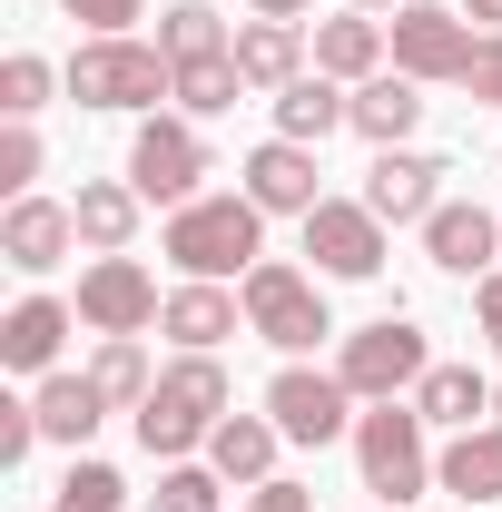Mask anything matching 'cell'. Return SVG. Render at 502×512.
<instances>
[{
  "mask_svg": "<svg viewBox=\"0 0 502 512\" xmlns=\"http://www.w3.org/2000/svg\"><path fill=\"white\" fill-rule=\"evenodd\" d=\"M158 256H168L178 276L227 286V276H247L256 256H266V207H256L247 188H207V197H188V207H168Z\"/></svg>",
  "mask_w": 502,
  "mask_h": 512,
  "instance_id": "1",
  "label": "cell"
},
{
  "mask_svg": "<svg viewBox=\"0 0 502 512\" xmlns=\"http://www.w3.org/2000/svg\"><path fill=\"white\" fill-rule=\"evenodd\" d=\"M227 404H237V384H227L217 355L158 365L148 404H138V453H148V463H188V453H207V434L227 424Z\"/></svg>",
  "mask_w": 502,
  "mask_h": 512,
  "instance_id": "2",
  "label": "cell"
},
{
  "mask_svg": "<svg viewBox=\"0 0 502 512\" xmlns=\"http://www.w3.org/2000/svg\"><path fill=\"white\" fill-rule=\"evenodd\" d=\"M69 99L79 109H158V99H178V60L158 40H79L69 50Z\"/></svg>",
  "mask_w": 502,
  "mask_h": 512,
  "instance_id": "3",
  "label": "cell"
},
{
  "mask_svg": "<svg viewBox=\"0 0 502 512\" xmlns=\"http://www.w3.org/2000/svg\"><path fill=\"white\" fill-rule=\"evenodd\" d=\"M434 424L414 414V394H394L375 414H355V473H365V493L375 503H414L424 483H434V444H424Z\"/></svg>",
  "mask_w": 502,
  "mask_h": 512,
  "instance_id": "4",
  "label": "cell"
},
{
  "mask_svg": "<svg viewBox=\"0 0 502 512\" xmlns=\"http://www.w3.org/2000/svg\"><path fill=\"white\" fill-rule=\"evenodd\" d=\"M237 296H247V335H266L276 355H306L315 335H335L325 286H315L306 266H286V256H256L247 276H237Z\"/></svg>",
  "mask_w": 502,
  "mask_h": 512,
  "instance_id": "5",
  "label": "cell"
},
{
  "mask_svg": "<svg viewBox=\"0 0 502 512\" xmlns=\"http://www.w3.org/2000/svg\"><path fill=\"white\" fill-rule=\"evenodd\" d=\"M335 375H345L355 404H394V394H414V384L434 375V345H424V325H414V316H375V325L345 335Z\"/></svg>",
  "mask_w": 502,
  "mask_h": 512,
  "instance_id": "6",
  "label": "cell"
},
{
  "mask_svg": "<svg viewBox=\"0 0 502 512\" xmlns=\"http://www.w3.org/2000/svg\"><path fill=\"white\" fill-rule=\"evenodd\" d=\"M384 40H394V69L424 79V89H434V79L463 89V79H473V50H483L473 20H463V10H434V0H404V10L384 20Z\"/></svg>",
  "mask_w": 502,
  "mask_h": 512,
  "instance_id": "7",
  "label": "cell"
},
{
  "mask_svg": "<svg viewBox=\"0 0 502 512\" xmlns=\"http://www.w3.org/2000/svg\"><path fill=\"white\" fill-rule=\"evenodd\" d=\"M128 188L148 197V207L207 197V138L188 119H138V138H128Z\"/></svg>",
  "mask_w": 502,
  "mask_h": 512,
  "instance_id": "8",
  "label": "cell"
},
{
  "mask_svg": "<svg viewBox=\"0 0 502 512\" xmlns=\"http://www.w3.org/2000/svg\"><path fill=\"white\" fill-rule=\"evenodd\" d=\"M158 316H168V296L138 256H89L79 266V325L89 335H148Z\"/></svg>",
  "mask_w": 502,
  "mask_h": 512,
  "instance_id": "9",
  "label": "cell"
},
{
  "mask_svg": "<svg viewBox=\"0 0 502 512\" xmlns=\"http://www.w3.org/2000/svg\"><path fill=\"white\" fill-rule=\"evenodd\" d=\"M306 227V256H315V276H345V286H365V276H384V217L365 207V197H325L315 217H296Z\"/></svg>",
  "mask_w": 502,
  "mask_h": 512,
  "instance_id": "10",
  "label": "cell"
},
{
  "mask_svg": "<svg viewBox=\"0 0 502 512\" xmlns=\"http://www.w3.org/2000/svg\"><path fill=\"white\" fill-rule=\"evenodd\" d=\"M266 414H276L286 444H335V434H355V394H345V375H315V365H276Z\"/></svg>",
  "mask_w": 502,
  "mask_h": 512,
  "instance_id": "11",
  "label": "cell"
},
{
  "mask_svg": "<svg viewBox=\"0 0 502 512\" xmlns=\"http://www.w3.org/2000/svg\"><path fill=\"white\" fill-rule=\"evenodd\" d=\"M443 158H424V148H375V168H365V207H375L384 227H424L443 207Z\"/></svg>",
  "mask_w": 502,
  "mask_h": 512,
  "instance_id": "12",
  "label": "cell"
},
{
  "mask_svg": "<svg viewBox=\"0 0 502 512\" xmlns=\"http://www.w3.org/2000/svg\"><path fill=\"white\" fill-rule=\"evenodd\" d=\"M424 256H434L443 276H493V256H502V217H493V207H463V197H443L434 217H424Z\"/></svg>",
  "mask_w": 502,
  "mask_h": 512,
  "instance_id": "13",
  "label": "cell"
},
{
  "mask_svg": "<svg viewBox=\"0 0 502 512\" xmlns=\"http://www.w3.org/2000/svg\"><path fill=\"white\" fill-rule=\"evenodd\" d=\"M325 168H315V148H296V138H266L247 158V197L266 207V217H315L325 207V188H315Z\"/></svg>",
  "mask_w": 502,
  "mask_h": 512,
  "instance_id": "14",
  "label": "cell"
},
{
  "mask_svg": "<svg viewBox=\"0 0 502 512\" xmlns=\"http://www.w3.org/2000/svg\"><path fill=\"white\" fill-rule=\"evenodd\" d=\"M69 247H79V217H69L60 197H10V217H0V256H10L20 276H50Z\"/></svg>",
  "mask_w": 502,
  "mask_h": 512,
  "instance_id": "15",
  "label": "cell"
},
{
  "mask_svg": "<svg viewBox=\"0 0 502 512\" xmlns=\"http://www.w3.org/2000/svg\"><path fill=\"white\" fill-rule=\"evenodd\" d=\"M69 325H79V306H60V296H20L10 316H0V365L10 375H50L69 345Z\"/></svg>",
  "mask_w": 502,
  "mask_h": 512,
  "instance_id": "16",
  "label": "cell"
},
{
  "mask_svg": "<svg viewBox=\"0 0 502 512\" xmlns=\"http://www.w3.org/2000/svg\"><path fill=\"white\" fill-rule=\"evenodd\" d=\"M424 128V79H404V69H375V79H355V138H375V148H404Z\"/></svg>",
  "mask_w": 502,
  "mask_h": 512,
  "instance_id": "17",
  "label": "cell"
},
{
  "mask_svg": "<svg viewBox=\"0 0 502 512\" xmlns=\"http://www.w3.org/2000/svg\"><path fill=\"white\" fill-rule=\"evenodd\" d=\"M335 128H355V99H345L325 69H306V79H286V89H276V138H296V148H325Z\"/></svg>",
  "mask_w": 502,
  "mask_h": 512,
  "instance_id": "18",
  "label": "cell"
},
{
  "mask_svg": "<svg viewBox=\"0 0 502 512\" xmlns=\"http://www.w3.org/2000/svg\"><path fill=\"white\" fill-rule=\"evenodd\" d=\"M237 316H247V296H227V286H207V276H188L178 296H168V335H178V355H217L227 335H237Z\"/></svg>",
  "mask_w": 502,
  "mask_h": 512,
  "instance_id": "19",
  "label": "cell"
},
{
  "mask_svg": "<svg viewBox=\"0 0 502 512\" xmlns=\"http://www.w3.org/2000/svg\"><path fill=\"white\" fill-rule=\"evenodd\" d=\"M138 207H148V197L128 188V178H79V197H69V217H79V247H89V256H128V237H138Z\"/></svg>",
  "mask_w": 502,
  "mask_h": 512,
  "instance_id": "20",
  "label": "cell"
},
{
  "mask_svg": "<svg viewBox=\"0 0 502 512\" xmlns=\"http://www.w3.org/2000/svg\"><path fill=\"white\" fill-rule=\"evenodd\" d=\"M315 69H325V79H375V69H394V40H384V20H375V10L315 20Z\"/></svg>",
  "mask_w": 502,
  "mask_h": 512,
  "instance_id": "21",
  "label": "cell"
},
{
  "mask_svg": "<svg viewBox=\"0 0 502 512\" xmlns=\"http://www.w3.org/2000/svg\"><path fill=\"white\" fill-rule=\"evenodd\" d=\"M276 444H286V434H276V414H227V424H217V434H207V463H217V473H227V483H276Z\"/></svg>",
  "mask_w": 502,
  "mask_h": 512,
  "instance_id": "22",
  "label": "cell"
},
{
  "mask_svg": "<svg viewBox=\"0 0 502 512\" xmlns=\"http://www.w3.org/2000/svg\"><path fill=\"white\" fill-rule=\"evenodd\" d=\"M434 483L463 493V503H502V424H473L434 453Z\"/></svg>",
  "mask_w": 502,
  "mask_h": 512,
  "instance_id": "23",
  "label": "cell"
},
{
  "mask_svg": "<svg viewBox=\"0 0 502 512\" xmlns=\"http://www.w3.org/2000/svg\"><path fill=\"white\" fill-rule=\"evenodd\" d=\"M30 404H40V444H69V453L89 444V434H99V414H109V394H99L89 375H40Z\"/></svg>",
  "mask_w": 502,
  "mask_h": 512,
  "instance_id": "24",
  "label": "cell"
},
{
  "mask_svg": "<svg viewBox=\"0 0 502 512\" xmlns=\"http://www.w3.org/2000/svg\"><path fill=\"white\" fill-rule=\"evenodd\" d=\"M414 414H424V424H453V434H473V424H493V384L473 375V365H434V375L414 384Z\"/></svg>",
  "mask_w": 502,
  "mask_h": 512,
  "instance_id": "25",
  "label": "cell"
},
{
  "mask_svg": "<svg viewBox=\"0 0 502 512\" xmlns=\"http://www.w3.org/2000/svg\"><path fill=\"white\" fill-rule=\"evenodd\" d=\"M237 69H247V89L306 79V30H296V20H247V30H237Z\"/></svg>",
  "mask_w": 502,
  "mask_h": 512,
  "instance_id": "26",
  "label": "cell"
},
{
  "mask_svg": "<svg viewBox=\"0 0 502 512\" xmlns=\"http://www.w3.org/2000/svg\"><path fill=\"white\" fill-rule=\"evenodd\" d=\"M158 50H168L178 69H188V60H227V50H237V30H227L207 0H178V10H158Z\"/></svg>",
  "mask_w": 502,
  "mask_h": 512,
  "instance_id": "27",
  "label": "cell"
},
{
  "mask_svg": "<svg viewBox=\"0 0 502 512\" xmlns=\"http://www.w3.org/2000/svg\"><path fill=\"white\" fill-rule=\"evenodd\" d=\"M89 384H99V394H109V404H128V414H138V404H148V345H138V335H99V355H89Z\"/></svg>",
  "mask_w": 502,
  "mask_h": 512,
  "instance_id": "28",
  "label": "cell"
},
{
  "mask_svg": "<svg viewBox=\"0 0 502 512\" xmlns=\"http://www.w3.org/2000/svg\"><path fill=\"white\" fill-rule=\"evenodd\" d=\"M237 99H247L237 50H227V60H188V69H178V109H188V119H227Z\"/></svg>",
  "mask_w": 502,
  "mask_h": 512,
  "instance_id": "29",
  "label": "cell"
},
{
  "mask_svg": "<svg viewBox=\"0 0 502 512\" xmlns=\"http://www.w3.org/2000/svg\"><path fill=\"white\" fill-rule=\"evenodd\" d=\"M50 89H69V69H50L40 50H10V60H0V119H40Z\"/></svg>",
  "mask_w": 502,
  "mask_h": 512,
  "instance_id": "30",
  "label": "cell"
},
{
  "mask_svg": "<svg viewBox=\"0 0 502 512\" xmlns=\"http://www.w3.org/2000/svg\"><path fill=\"white\" fill-rule=\"evenodd\" d=\"M217 503H227V473H217V463H158L148 512H217Z\"/></svg>",
  "mask_w": 502,
  "mask_h": 512,
  "instance_id": "31",
  "label": "cell"
},
{
  "mask_svg": "<svg viewBox=\"0 0 502 512\" xmlns=\"http://www.w3.org/2000/svg\"><path fill=\"white\" fill-rule=\"evenodd\" d=\"M50 512H128V483L109 473V463H89V453H79V463L60 473V493H50Z\"/></svg>",
  "mask_w": 502,
  "mask_h": 512,
  "instance_id": "32",
  "label": "cell"
},
{
  "mask_svg": "<svg viewBox=\"0 0 502 512\" xmlns=\"http://www.w3.org/2000/svg\"><path fill=\"white\" fill-rule=\"evenodd\" d=\"M40 158H50V148H40V128H30V119H10V128H0V188H10V197H30Z\"/></svg>",
  "mask_w": 502,
  "mask_h": 512,
  "instance_id": "33",
  "label": "cell"
},
{
  "mask_svg": "<svg viewBox=\"0 0 502 512\" xmlns=\"http://www.w3.org/2000/svg\"><path fill=\"white\" fill-rule=\"evenodd\" d=\"M69 20H89V40H128V20H148V0H60Z\"/></svg>",
  "mask_w": 502,
  "mask_h": 512,
  "instance_id": "34",
  "label": "cell"
},
{
  "mask_svg": "<svg viewBox=\"0 0 502 512\" xmlns=\"http://www.w3.org/2000/svg\"><path fill=\"white\" fill-rule=\"evenodd\" d=\"M30 444H40V404L20 394V404H0V473H10V463H30Z\"/></svg>",
  "mask_w": 502,
  "mask_h": 512,
  "instance_id": "35",
  "label": "cell"
},
{
  "mask_svg": "<svg viewBox=\"0 0 502 512\" xmlns=\"http://www.w3.org/2000/svg\"><path fill=\"white\" fill-rule=\"evenodd\" d=\"M483 109H502V30H483V50H473V79H463Z\"/></svg>",
  "mask_w": 502,
  "mask_h": 512,
  "instance_id": "36",
  "label": "cell"
},
{
  "mask_svg": "<svg viewBox=\"0 0 502 512\" xmlns=\"http://www.w3.org/2000/svg\"><path fill=\"white\" fill-rule=\"evenodd\" d=\"M247 512H315V493H306V483H286V473H276V483H256V493H247Z\"/></svg>",
  "mask_w": 502,
  "mask_h": 512,
  "instance_id": "37",
  "label": "cell"
},
{
  "mask_svg": "<svg viewBox=\"0 0 502 512\" xmlns=\"http://www.w3.org/2000/svg\"><path fill=\"white\" fill-rule=\"evenodd\" d=\"M473 316H483V335L502 345V266H493V276H473Z\"/></svg>",
  "mask_w": 502,
  "mask_h": 512,
  "instance_id": "38",
  "label": "cell"
},
{
  "mask_svg": "<svg viewBox=\"0 0 502 512\" xmlns=\"http://www.w3.org/2000/svg\"><path fill=\"white\" fill-rule=\"evenodd\" d=\"M463 20H483V30H502V0H463Z\"/></svg>",
  "mask_w": 502,
  "mask_h": 512,
  "instance_id": "39",
  "label": "cell"
},
{
  "mask_svg": "<svg viewBox=\"0 0 502 512\" xmlns=\"http://www.w3.org/2000/svg\"><path fill=\"white\" fill-rule=\"evenodd\" d=\"M296 10H306V0H256V20H296Z\"/></svg>",
  "mask_w": 502,
  "mask_h": 512,
  "instance_id": "40",
  "label": "cell"
},
{
  "mask_svg": "<svg viewBox=\"0 0 502 512\" xmlns=\"http://www.w3.org/2000/svg\"><path fill=\"white\" fill-rule=\"evenodd\" d=\"M355 10H375V20H384V10H404V0H355Z\"/></svg>",
  "mask_w": 502,
  "mask_h": 512,
  "instance_id": "41",
  "label": "cell"
},
{
  "mask_svg": "<svg viewBox=\"0 0 502 512\" xmlns=\"http://www.w3.org/2000/svg\"><path fill=\"white\" fill-rule=\"evenodd\" d=\"M493 424H502V384H493Z\"/></svg>",
  "mask_w": 502,
  "mask_h": 512,
  "instance_id": "42",
  "label": "cell"
},
{
  "mask_svg": "<svg viewBox=\"0 0 502 512\" xmlns=\"http://www.w3.org/2000/svg\"><path fill=\"white\" fill-rule=\"evenodd\" d=\"M384 512H404V503H384Z\"/></svg>",
  "mask_w": 502,
  "mask_h": 512,
  "instance_id": "43",
  "label": "cell"
}]
</instances>
